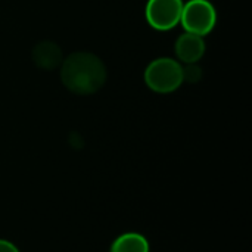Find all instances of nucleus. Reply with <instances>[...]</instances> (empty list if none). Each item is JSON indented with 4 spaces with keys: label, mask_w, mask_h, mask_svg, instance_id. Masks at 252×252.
I'll return each instance as SVG.
<instances>
[{
    "label": "nucleus",
    "mask_w": 252,
    "mask_h": 252,
    "mask_svg": "<svg viewBox=\"0 0 252 252\" xmlns=\"http://www.w3.org/2000/svg\"><path fill=\"white\" fill-rule=\"evenodd\" d=\"M61 81L75 94H93L106 83V66L90 52H75L62 61Z\"/></svg>",
    "instance_id": "f257e3e1"
},
{
    "label": "nucleus",
    "mask_w": 252,
    "mask_h": 252,
    "mask_svg": "<svg viewBox=\"0 0 252 252\" xmlns=\"http://www.w3.org/2000/svg\"><path fill=\"white\" fill-rule=\"evenodd\" d=\"M146 86L157 93L176 92L183 83V66L171 58H158L145 69Z\"/></svg>",
    "instance_id": "f03ea898"
},
{
    "label": "nucleus",
    "mask_w": 252,
    "mask_h": 252,
    "mask_svg": "<svg viewBox=\"0 0 252 252\" xmlns=\"http://www.w3.org/2000/svg\"><path fill=\"white\" fill-rule=\"evenodd\" d=\"M180 22L186 32L204 37L216 27L217 12L208 0H190L183 4Z\"/></svg>",
    "instance_id": "7ed1b4c3"
},
{
    "label": "nucleus",
    "mask_w": 252,
    "mask_h": 252,
    "mask_svg": "<svg viewBox=\"0 0 252 252\" xmlns=\"http://www.w3.org/2000/svg\"><path fill=\"white\" fill-rule=\"evenodd\" d=\"M183 4L182 0H149L146 4V19L155 30H171L180 24Z\"/></svg>",
    "instance_id": "20e7f679"
},
{
    "label": "nucleus",
    "mask_w": 252,
    "mask_h": 252,
    "mask_svg": "<svg viewBox=\"0 0 252 252\" xmlns=\"http://www.w3.org/2000/svg\"><path fill=\"white\" fill-rule=\"evenodd\" d=\"M205 53V41L201 35L185 32L176 41V55L185 63H196Z\"/></svg>",
    "instance_id": "39448f33"
},
{
    "label": "nucleus",
    "mask_w": 252,
    "mask_h": 252,
    "mask_svg": "<svg viewBox=\"0 0 252 252\" xmlns=\"http://www.w3.org/2000/svg\"><path fill=\"white\" fill-rule=\"evenodd\" d=\"M34 63L46 71L55 69L62 63V52L59 46L53 41H41L32 49Z\"/></svg>",
    "instance_id": "423d86ee"
},
{
    "label": "nucleus",
    "mask_w": 252,
    "mask_h": 252,
    "mask_svg": "<svg viewBox=\"0 0 252 252\" xmlns=\"http://www.w3.org/2000/svg\"><path fill=\"white\" fill-rule=\"evenodd\" d=\"M148 239L134 232H127L120 235L111 247V252H149Z\"/></svg>",
    "instance_id": "0eeeda50"
},
{
    "label": "nucleus",
    "mask_w": 252,
    "mask_h": 252,
    "mask_svg": "<svg viewBox=\"0 0 252 252\" xmlns=\"http://www.w3.org/2000/svg\"><path fill=\"white\" fill-rule=\"evenodd\" d=\"M201 78H202V69L196 63H186V66H183V81L195 84Z\"/></svg>",
    "instance_id": "6e6552de"
},
{
    "label": "nucleus",
    "mask_w": 252,
    "mask_h": 252,
    "mask_svg": "<svg viewBox=\"0 0 252 252\" xmlns=\"http://www.w3.org/2000/svg\"><path fill=\"white\" fill-rule=\"evenodd\" d=\"M0 252H19V250L9 241L0 239Z\"/></svg>",
    "instance_id": "1a4fd4ad"
}]
</instances>
